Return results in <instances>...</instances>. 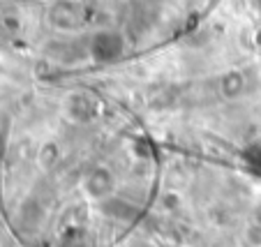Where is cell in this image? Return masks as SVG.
Segmentation results:
<instances>
[{
	"instance_id": "3",
	"label": "cell",
	"mask_w": 261,
	"mask_h": 247,
	"mask_svg": "<svg viewBox=\"0 0 261 247\" xmlns=\"http://www.w3.org/2000/svg\"><path fill=\"white\" fill-rule=\"evenodd\" d=\"M81 187H84L86 197L93 201H107L116 189V178L107 167H95L84 176Z\"/></svg>"
},
{
	"instance_id": "6",
	"label": "cell",
	"mask_w": 261,
	"mask_h": 247,
	"mask_svg": "<svg viewBox=\"0 0 261 247\" xmlns=\"http://www.w3.org/2000/svg\"><path fill=\"white\" fill-rule=\"evenodd\" d=\"M252 5H254L256 12H261V0H252Z\"/></svg>"
},
{
	"instance_id": "7",
	"label": "cell",
	"mask_w": 261,
	"mask_h": 247,
	"mask_svg": "<svg viewBox=\"0 0 261 247\" xmlns=\"http://www.w3.org/2000/svg\"><path fill=\"white\" fill-rule=\"evenodd\" d=\"M137 247H150V245H146V242H141V245H137Z\"/></svg>"
},
{
	"instance_id": "4",
	"label": "cell",
	"mask_w": 261,
	"mask_h": 247,
	"mask_svg": "<svg viewBox=\"0 0 261 247\" xmlns=\"http://www.w3.org/2000/svg\"><path fill=\"white\" fill-rule=\"evenodd\" d=\"M65 114L74 123L86 125L97 116V102L88 93H72L65 102Z\"/></svg>"
},
{
	"instance_id": "5",
	"label": "cell",
	"mask_w": 261,
	"mask_h": 247,
	"mask_svg": "<svg viewBox=\"0 0 261 247\" xmlns=\"http://www.w3.org/2000/svg\"><path fill=\"white\" fill-rule=\"evenodd\" d=\"M245 90V76L241 72H227V74L220 79V93L227 99H236L243 95Z\"/></svg>"
},
{
	"instance_id": "1",
	"label": "cell",
	"mask_w": 261,
	"mask_h": 247,
	"mask_svg": "<svg viewBox=\"0 0 261 247\" xmlns=\"http://www.w3.org/2000/svg\"><path fill=\"white\" fill-rule=\"evenodd\" d=\"M125 49H127L125 35L114 28L97 30V33L90 35L88 40V56L99 65H109L120 60L125 56Z\"/></svg>"
},
{
	"instance_id": "2",
	"label": "cell",
	"mask_w": 261,
	"mask_h": 247,
	"mask_svg": "<svg viewBox=\"0 0 261 247\" xmlns=\"http://www.w3.org/2000/svg\"><path fill=\"white\" fill-rule=\"evenodd\" d=\"M46 19L56 30L76 33L88 21V10L81 0H54L46 12Z\"/></svg>"
}]
</instances>
